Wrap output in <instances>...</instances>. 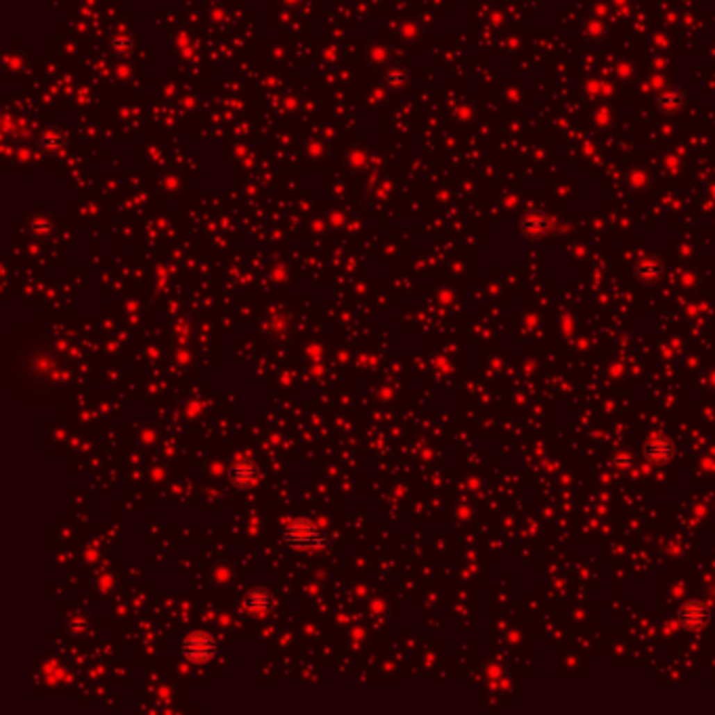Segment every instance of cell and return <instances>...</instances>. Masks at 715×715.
<instances>
[{"instance_id": "cell-1", "label": "cell", "mask_w": 715, "mask_h": 715, "mask_svg": "<svg viewBox=\"0 0 715 715\" xmlns=\"http://www.w3.org/2000/svg\"><path fill=\"white\" fill-rule=\"evenodd\" d=\"M281 537H283V541L292 550H304V552L325 550L327 543H329L327 533L321 531L309 518H294L292 523H288V527L283 529Z\"/></svg>"}, {"instance_id": "cell-3", "label": "cell", "mask_w": 715, "mask_h": 715, "mask_svg": "<svg viewBox=\"0 0 715 715\" xmlns=\"http://www.w3.org/2000/svg\"><path fill=\"white\" fill-rule=\"evenodd\" d=\"M677 623L686 632H700L711 623V609L700 600H688L677 611Z\"/></svg>"}, {"instance_id": "cell-8", "label": "cell", "mask_w": 715, "mask_h": 715, "mask_svg": "<svg viewBox=\"0 0 715 715\" xmlns=\"http://www.w3.org/2000/svg\"><path fill=\"white\" fill-rule=\"evenodd\" d=\"M615 463L621 466V468H623V466H632V463H634V457H630V455H617V457H615Z\"/></svg>"}, {"instance_id": "cell-4", "label": "cell", "mask_w": 715, "mask_h": 715, "mask_svg": "<svg viewBox=\"0 0 715 715\" xmlns=\"http://www.w3.org/2000/svg\"><path fill=\"white\" fill-rule=\"evenodd\" d=\"M673 455H675V445L665 434H652L644 443V457L655 466H663V463L671 461Z\"/></svg>"}, {"instance_id": "cell-5", "label": "cell", "mask_w": 715, "mask_h": 715, "mask_svg": "<svg viewBox=\"0 0 715 715\" xmlns=\"http://www.w3.org/2000/svg\"><path fill=\"white\" fill-rule=\"evenodd\" d=\"M258 474H261V470H258V463L254 459H237L235 463H231V468L227 472L231 485L240 487V489L252 487L258 481Z\"/></svg>"}, {"instance_id": "cell-7", "label": "cell", "mask_w": 715, "mask_h": 715, "mask_svg": "<svg viewBox=\"0 0 715 715\" xmlns=\"http://www.w3.org/2000/svg\"><path fill=\"white\" fill-rule=\"evenodd\" d=\"M659 273H661V267H657V265H642L638 269V277L642 281H655L659 277Z\"/></svg>"}, {"instance_id": "cell-2", "label": "cell", "mask_w": 715, "mask_h": 715, "mask_svg": "<svg viewBox=\"0 0 715 715\" xmlns=\"http://www.w3.org/2000/svg\"><path fill=\"white\" fill-rule=\"evenodd\" d=\"M181 652L191 663H208V661H212L216 657L218 642L214 640L212 634L195 630V632H191V634H187L183 638Z\"/></svg>"}, {"instance_id": "cell-6", "label": "cell", "mask_w": 715, "mask_h": 715, "mask_svg": "<svg viewBox=\"0 0 715 715\" xmlns=\"http://www.w3.org/2000/svg\"><path fill=\"white\" fill-rule=\"evenodd\" d=\"M273 593L265 587H254L246 593L244 598V607L246 611L254 613V615H265L273 609Z\"/></svg>"}]
</instances>
